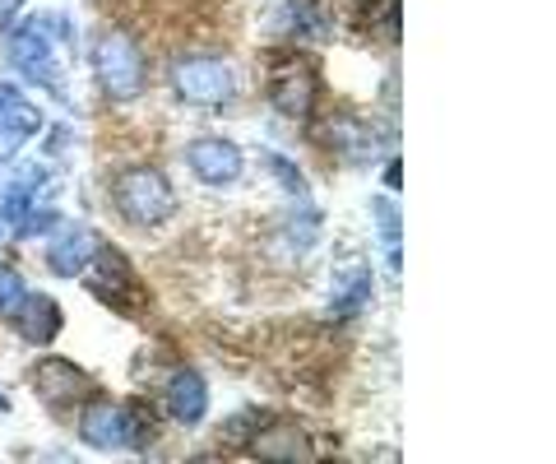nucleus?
Masks as SVG:
<instances>
[{
	"label": "nucleus",
	"instance_id": "a878e982",
	"mask_svg": "<svg viewBox=\"0 0 556 464\" xmlns=\"http://www.w3.org/2000/svg\"><path fill=\"white\" fill-rule=\"evenodd\" d=\"M0 409H5V400H0Z\"/></svg>",
	"mask_w": 556,
	"mask_h": 464
},
{
	"label": "nucleus",
	"instance_id": "aec40b11",
	"mask_svg": "<svg viewBox=\"0 0 556 464\" xmlns=\"http://www.w3.org/2000/svg\"><path fill=\"white\" fill-rule=\"evenodd\" d=\"M24 293H28V288H24V274H14V269H0V316L10 321L14 312H20Z\"/></svg>",
	"mask_w": 556,
	"mask_h": 464
},
{
	"label": "nucleus",
	"instance_id": "6e6552de",
	"mask_svg": "<svg viewBox=\"0 0 556 464\" xmlns=\"http://www.w3.org/2000/svg\"><path fill=\"white\" fill-rule=\"evenodd\" d=\"M33 390H38L47 404H70V400H84V394L93 390V381H89V372H79L75 363H65V358H42V363L33 367Z\"/></svg>",
	"mask_w": 556,
	"mask_h": 464
},
{
	"label": "nucleus",
	"instance_id": "423d86ee",
	"mask_svg": "<svg viewBox=\"0 0 556 464\" xmlns=\"http://www.w3.org/2000/svg\"><path fill=\"white\" fill-rule=\"evenodd\" d=\"M269 102L292 122L311 116V108H316V71L302 57H288L269 79Z\"/></svg>",
	"mask_w": 556,
	"mask_h": 464
},
{
	"label": "nucleus",
	"instance_id": "9d476101",
	"mask_svg": "<svg viewBox=\"0 0 556 464\" xmlns=\"http://www.w3.org/2000/svg\"><path fill=\"white\" fill-rule=\"evenodd\" d=\"M98 247H102V237L93 228H65L61 242L47 251V265H51L56 279H79L84 265L98 255Z\"/></svg>",
	"mask_w": 556,
	"mask_h": 464
},
{
	"label": "nucleus",
	"instance_id": "7ed1b4c3",
	"mask_svg": "<svg viewBox=\"0 0 556 464\" xmlns=\"http://www.w3.org/2000/svg\"><path fill=\"white\" fill-rule=\"evenodd\" d=\"M172 89L190 108H223L237 98V75L218 57H181L172 65Z\"/></svg>",
	"mask_w": 556,
	"mask_h": 464
},
{
	"label": "nucleus",
	"instance_id": "39448f33",
	"mask_svg": "<svg viewBox=\"0 0 556 464\" xmlns=\"http://www.w3.org/2000/svg\"><path fill=\"white\" fill-rule=\"evenodd\" d=\"M5 61H10L20 75L38 79V84H61L56 47H51V38L38 28V20L24 24L20 33H10V38H5Z\"/></svg>",
	"mask_w": 556,
	"mask_h": 464
},
{
	"label": "nucleus",
	"instance_id": "4be33fe9",
	"mask_svg": "<svg viewBox=\"0 0 556 464\" xmlns=\"http://www.w3.org/2000/svg\"><path fill=\"white\" fill-rule=\"evenodd\" d=\"M376 218H380V237H386V251L399 255V210L390 200H376Z\"/></svg>",
	"mask_w": 556,
	"mask_h": 464
},
{
	"label": "nucleus",
	"instance_id": "f8f14e48",
	"mask_svg": "<svg viewBox=\"0 0 556 464\" xmlns=\"http://www.w3.org/2000/svg\"><path fill=\"white\" fill-rule=\"evenodd\" d=\"M10 321L28 343H51L61 335V306H56V298H47V293H24L20 312H14Z\"/></svg>",
	"mask_w": 556,
	"mask_h": 464
},
{
	"label": "nucleus",
	"instance_id": "f257e3e1",
	"mask_svg": "<svg viewBox=\"0 0 556 464\" xmlns=\"http://www.w3.org/2000/svg\"><path fill=\"white\" fill-rule=\"evenodd\" d=\"M112 200H116L121 218L139 223V228L163 223L172 214V204H177V196H172V181L163 177L159 167H121L116 181H112Z\"/></svg>",
	"mask_w": 556,
	"mask_h": 464
},
{
	"label": "nucleus",
	"instance_id": "b1692460",
	"mask_svg": "<svg viewBox=\"0 0 556 464\" xmlns=\"http://www.w3.org/2000/svg\"><path fill=\"white\" fill-rule=\"evenodd\" d=\"M20 10H24V0H0V33L20 20Z\"/></svg>",
	"mask_w": 556,
	"mask_h": 464
},
{
	"label": "nucleus",
	"instance_id": "20e7f679",
	"mask_svg": "<svg viewBox=\"0 0 556 464\" xmlns=\"http://www.w3.org/2000/svg\"><path fill=\"white\" fill-rule=\"evenodd\" d=\"M84 288L98 298L116 306V312H130V302H139V284H135V269L121 251L112 247H98V255L84 265Z\"/></svg>",
	"mask_w": 556,
	"mask_h": 464
},
{
	"label": "nucleus",
	"instance_id": "1a4fd4ad",
	"mask_svg": "<svg viewBox=\"0 0 556 464\" xmlns=\"http://www.w3.org/2000/svg\"><path fill=\"white\" fill-rule=\"evenodd\" d=\"M371 293V269L362 255H343L339 269H334V298H329V316L348 321L353 312H362V302Z\"/></svg>",
	"mask_w": 556,
	"mask_h": 464
},
{
	"label": "nucleus",
	"instance_id": "dca6fc26",
	"mask_svg": "<svg viewBox=\"0 0 556 464\" xmlns=\"http://www.w3.org/2000/svg\"><path fill=\"white\" fill-rule=\"evenodd\" d=\"M42 181H47V167L42 163H28L20 177H14L5 191H0V223H24L28 210H33V196H38Z\"/></svg>",
	"mask_w": 556,
	"mask_h": 464
},
{
	"label": "nucleus",
	"instance_id": "f3484780",
	"mask_svg": "<svg viewBox=\"0 0 556 464\" xmlns=\"http://www.w3.org/2000/svg\"><path fill=\"white\" fill-rule=\"evenodd\" d=\"M247 451L255 460H302L306 446L298 437V427H255L247 437Z\"/></svg>",
	"mask_w": 556,
	"mask_h": 464
},
{
	"label": "nucleus",
	"instance_id": "5701e85b",
	"mask_svg": "<svg viewBox=\"0 0 556 464\" xmlns=\"http://www.w3.org/2000/svg\"><path fill=\"white\" fill-rule=\"evenodd\" d=\"M56 223H61V218H56V210H42V214L24 218V223H20V233H24V237H38V233H51Z\"/></svg>",
	"mask_w": 556,
	"mask_h": 464
},
{
	"label": "nucleus",
	"instance_id": "f03ea898",
	"mask_svg": "<svg viewBox=\"0 0 556 464\" xmlns=\"http://www.w3.org/2000/svg\"><path fill=\"white\" fill-rule=\"evenodd\" d=\"M93 75L112 102H130L144 93V51L130 33H102L93 42Z\"/></svg>",
	"mask_w": 556,
	"mask_h": 464
},
{
	"label": "nucleus",
	"instance_id": "6ab92c4d",
	"mask_svg": "<svg viewBox=\"0 0 556 464\" xmlns=\"http://www.w3.org/2000/svg\"><path fill=\"white\" fill-rule=\"evenodd\" d=\"M283 233H288V242L306 251L311 242H316V233H320V210H311V204H298L288 218H283Z\"/></svg>",
	"mask_w": 556,
	"mask_h": 464
},
{
	"label": "nucleus",
	"instance_id": "393cba45",
	"mask_svg": "<svg viewBox=\"0 0 556 464\" xmlns=\"http://www.w3.org/2000/svg\"><path fill=\"white\" fill-rule=\"evenodd\" d=\"M10 102H20V89H14V84H10V79H0V112H5V108H10Z\"/></svg>",
	"mask_w": 556,
	"mask_h": 464
},
{
	"label": "nucleus",
	"instance_id": "a211bd4d",
	"mask_svg": "<svg viewBox=\"0 0 556 464\" xmlns=\"http://www.w3.org/2000/svg\"><path fill=\"white\" fill-rule=\"evenodd\" d=\"M278 33H292V38H325V14L316 0H288L278 10Z\"/></svg>",
	"mask_w": 556,
	"mask_h": 464
},
{
	"label": "nucleus",
	"instance_id": "412c9836",
	"mask_svg": "<svg viewBox=\"0 0 556 464\" xmlns=\"http://www.w3.org/2000/svg\"><path fill=\"white\" fill-rule=\"evenodd\" d=\"M269 172H274V181L283 186L288 196H306V177L298 172V163H292V159H278V153H269Z\"/></svg>",
	"mask_w": 556,
	"mask_h": 464
},
{
	"label": "nucleus",
	"instance_id": "4468645a",
	"mask_svg": "<svg viewBox=\"0 0 556 464\" xmlns=\"http://www.w3.org/2000/svg\"><path fill=\"white\" fill-rule=\"evenodd\" d=\"M38 130H42V112L33 108V102H10V108L0 112V163L14 159Z\"/></svg>",
	"mask_w": 556,
	"mask_h": 464
},
{
	"label": "nucleus",
	"instance_id": "0eeeda50",
	"mask_svg": "<svg viewBox=\"0 0 556 464\" xmlns=\"http://www.w3.org/2000/svg\"><path fill=\"white\" fill-rule=\"evenodd\" d=\"M186 167L195 172V177L204 186H228L241 177V167H247V159H241V149L232 140H190L186 145Z\"/></svg>",
	"mask_w": 556,
	"mask_h": 464
},
{
	"label": "nucleus",
	"instance_id": "9b49d317",
	"mask_svg": "<svg viewBox=\"0 0 556 464\" xmlns=\"http://www.w3.org/2000/svg\"><path fill=\"white\" fill-rule=\"evenodd\" d=\"M79 437L89 441L93 451H121V446H126V409L108 404V400L89 404L79 418Z\"/></svg>",
	"mask_w": 556,
	"mask_h": 464
},
{
	"label": "nucleus",
	"instance_id": "2eb2a0df",
	"mask_svg": "<svg viewBox=\"0 0 556 464\" xmlns=\"http://www.w3.org/2000/svg\"><path fill=\"white\" fill-rule=\"evenodd\" d=\"M325 145L339 153L343 163H367L371 153H376V140H371V130L353 122V116H329V126H325Z\"/></svg>",
	"mask_w": 556,
	"mask_h": 464
},
{
	"label": "nucleus",
	"instance_id": "ddd939ff",
	"mask_svg": "<svg viewBox=\"0 0 556 464\" xmlns=\"http://www.w3.org/2000/svg\"><path fill=\"white\" fill-rule=\"evenodd\" d=\"M163 394H167V414L177 418V423H200L204 409H208V386H204V376L190 372V367H181L177 376H172Z\"/></svg>",
	"mask_w": 556,
	"mask_h": 464
}]
</instances>
